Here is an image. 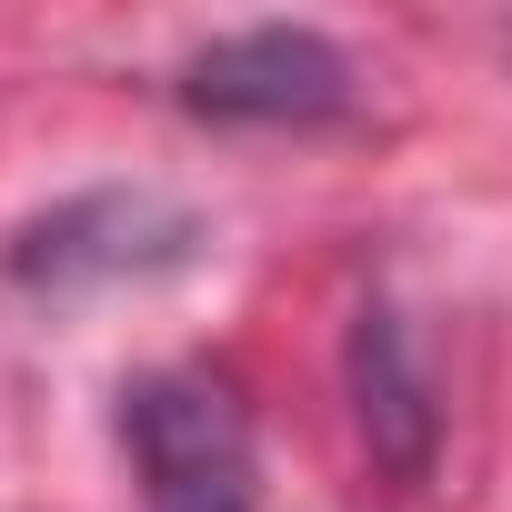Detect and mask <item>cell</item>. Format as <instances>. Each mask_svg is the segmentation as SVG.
<instances>
[{
	"instance_id": "1",
	"label": "cell",
	"mask_w": 512,
	"mask_h": 512,
	"mask_svg": "<svg viewBox=\"0 0 512 512\" xmlns=\"http://www.w3.org/2000/svg\"><path fill=\"white\" fill-rule=\"evenodd\" d=\"M121 442L141 462L151 512H262L251 412L221 372H141L121 392Z\"/></svg>"
},
{
	"instance_id": "2",
	"label": "cell",
	"mask_w": 512,
	"mask_h": 512,
	"mask_svg": "<svg viewBox=\"0 0 512 512\" xmlns=\"http://www.w3.org/2000/svg\"><path fill=\"white\" fill-rule=\"evenodd\" d=\"M181 111L201 121H342L352 111V61L342 41L302 31V21H262V31H221L181 61Z\"/></svg>"
},
{
	"instance_id": "3",
	"label": "cell",
	"mask_w": 512,
	"mask_h": 512,
	"mask_svg": "<svg viewBox=\"0 0 512 512\" xmlns=\"http://www.w3.org/2000/svg\"><path fill=\"white\" fill-rule=\"evenodd\" d=\"M201 251V221L161 191H81L61 211H41L11 241V282L31 292H81V282H131V272H171Z\"/></svg>"
},
{
	"instance_id": "4",
	"label": "cell",
	"mask_w": 512,
	"mask_h": 512,
	"mask_svg": "<svg viewBox=\"0 0 512 512\" xmlns=\"http://www.w3.org/2000/svg\"><path fill=\"white\" fill-rule=\"evenodd\" d=\"M352 412H362V442L392 482H422L432 472V442H442V412H432V382L412 362V332L392 302H362L352 312Z\"/></svg>"
}]
</instances>
